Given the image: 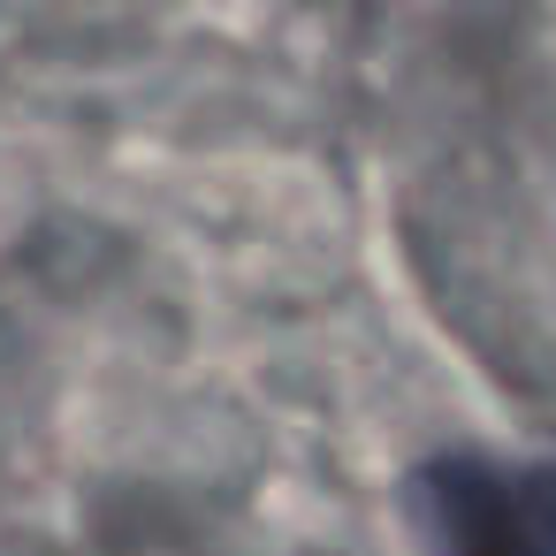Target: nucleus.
<instances>
[{
    "label": "nucleus",
    "instance_id": "f257e3e1",
    "mask_svg": "<svg viewBox=\"0 0 556 556\" xmlns=\"http://www.w3.org/2000/svg\"><path fill=\"white\" fill-rule=\"evenodd\" d=\"M442 510L465 556H556V465L495 480V472H442Z\"/></svg>",
    "mask_w": 556,
    "mask_h": 556
}]
</instances>
